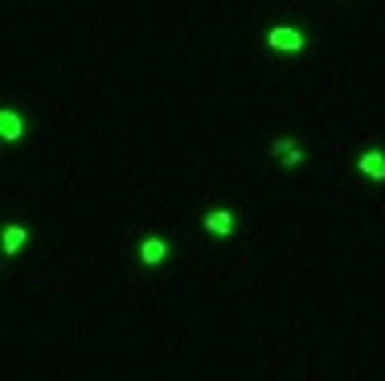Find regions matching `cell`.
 Instances as JSON below:
<instances>
[{
	"instance_id": "obj_1",
	"label": "cell",
	"mask_w": 385,
	"mask_h": 381,
	"mask_svg": "<svg viewBox=\"0 0 385 381\" xmlns=\"http://www.w3.org/2000/svg\"><path fill=\"white\" fill-rule=\"evenodd\" d=\"M266 45L279 49V53H300L303 45H307V37H303L296 25H275V29L266 33Z\"/></svg>"
},
{
	"instance_id": "obj_2",
	"label": "cell",
	"mask_w": 385,
	"mask_h": 381,
	"mask_svg": "<svg viewBox=\"0 0 385 381\" xmlns=\"http://www.w3.org/2000/svg\"><path fill=\"white\" fill-rule=\"evenodd\" d=\"M271 156H275V160H283L287 169H300L303 160H307V156H303V148H296V139H287V135H283V139H271Z\"/></svg>"
},
{
	"instance_id": "obj_3",
	"label": "cell",
	"mask_w": 385,
	"mask_h": 381,
	"mask_svg": "<svg viewBox=\"0 0 385 381\" xmlns=\"http://www.w3.org/2000/svg\"><path fill=\"white\" fill-rule=\"evenodd\" d=\"M21 135H25V119H21V111L0 107V139H4V144H17Z\"/></svg>"
},
{
	"instance_id": "obj_4",
	"label": "cell",
	"mask_w": 385,
	"mask_h": 381,
	"mask_svg": "<svg viewBox=\"0 0 385 381\" xmlns=\"http://www.w3.org/2000/svg\"><path fill=\"white\" fill-rule=\"evenodd\" d=\"M169 258V242L164 238H144V246H139V262L144 266H160Z\"/></svg>"
},
{
	"instance_id": "obj_5",
	"label": "cell",
	"mask_w": 385,
	"mask_h": 381,
	"mask_svg": "<svg viewBox=\"0 0 385 381\" xmlns=\"http://www.w3.org/2000/svg\"><path fill=\"white\" fill-rule=\"evenodd\" d=\"M205 230H209L214 238H230V234H234V213H230V210L205 213Z\"/></svg>"
},
{
	"instance_id": "obj_6",
	"label": "cell",
	"mask_w": 385,
	"mask_h": 381,
	"mask_svg": "<svg viewBox=\"0 0 385 381\" xmlns=\"http://www.w3.org/2000/svg\"><path fill=\"white\" fill-rule=\"evenodd\" d=\"M357 169H361V176H369V180H385V152H365L361 160H357Z\"/></svg>"
},
{
	"instance_id": "obj_7",
	"label": "cell",
	"mask_w": 385,
	"mask_h": 381,
	"mask_svg": "<svg viewBox=\"0 0 385 381\" xmlns=\"http://www.w3.org/2000/svg\"><path fill=\"white\" fill-rule=\"evenodd\" d=\"M25 242H29V230H25V226H17V221H12V226L0 234V246H4V254H17Z\"/></svg>"
}]
</instances>
